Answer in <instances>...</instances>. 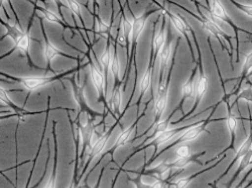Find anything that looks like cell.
<instances>
[{
  "mask_svg": "<svg viewBox=\"0 0 252 188\" xmlns=\"http://www.w3.org/2000/svg\"><path fill=\"white\" fill-rule=\"evenodd\" d=\"M35 12H36V11L33 10L32 16H31V18H30V20H29L28 29H27V31L24 33L23 37L20 38L16 41V43L14 44V46H13V48H12L8 53H6V54H4V55H2V56H0V61L3 60V59L6 58V57H9V56L12 55L15 51H18V52L22 53L24 56L27 57L28 62H29V66H30L31 68L39 69L38 67H36L35 65H33V63L32 62V59H31V55H30V49H31V45H32V36H31V29H32V24H33V17H34V15H35Z\"/></svg>",
  "mask_w": 252,
  "mask_h": 188,
  "instance_id": "cell-2",
  "label": "cell"
},
{
  "mask_svg": "<svg viewBox=\"0 0 252 188\" xmlns=\"http://www.w3.org/2000/svg\"><path fill=\"white\" fill-rule=\"evenodd\" d=\"M39 24H40V28H41V32H43V38H44V41H43V50H44V55L47 61V68H46V72H54L55 71L52 69V62L53 60L57 57V56H62L65 58H69V59H76L79 60V57H74L71 55H67L64 52H62L61 50H59L52 41L49 39L45 27H44V23H43V18H39Z\"/></svg>",
  "mask_w": 252,
  "mask_h": 188,
  "instance_id": "cell-3",
  "label": "cell"
},
{
  "mask_svg": "<svg viewBox=\"0 0 252 188\" xmlns=\"http://www.w3.org/2000/svg\"><path fill=\"white\" fill-rule=\"evenodd\" d=\"M240 7L242 8V10L250 17H252V5L250 4H244V5H240Z\"/></svg>",
  "mask_w": 252,
  "mask_h": 188,
  "instance_id": "cell-32",
  "label": "cell"
},
{
  "mask_svg": "<svg viewBox=\"0 0 252 188\" xmlns=\"http://www.w3.org/2000/svg\"><path fill=\"white\" fill-rule=\"evenodd\" d=\"M192 158H177L173 163H171V168L175 170H182L192 162Z\"/></svg>",
  "mask_w": 252,
  "mask_h": 188,
  "instance_id": "cell-25",
  "label": "cell"
},
{
  "mask_svg": "<svg viewBox=\"0 0 252 188\" xmlns=\"http://www.w3.org/2000/svg\"><path fill=\"white\" fill-rule=\"evenodd\" d=\"M113 130H114V127L110 128L108 131H106L105 133L101 134V135L99 136V138L96 140V142L93 144V146H92L91 149H90V152H89V156H88L89 158L87 159V162L85 163V165H84L83 169H82V172H81L80 176L78 177V182H80V180L83 178V176L85 175V173H86V171H87V169H88V167H89L90 164L93 162V160H94L97 156H99L100 154H102V152L104 151V149L106 148L107 143H108V141H109V139H110V136H111Z\"/></svg>",
  "mask_w": 252,
  "mask_h": 188,
  "instance_id": "cell-5",
  "label": "cell"
},
{
  "mask_svg": "<svg viewBox=\"0 0 252 188\" xmlns=\"http://www.w3.org/2000/svg\"><path fill=\"white\" fill-rule=\"evenodd\" d=\"M1 109H6V107L5 106H0V110Z\"/></svg>",
  "mask_w": 252,
  "mask_h": 188,
  "instance_id": "cell-36",
  "label": "cell"
},
{
  "mask_svg": "<svg viewBox=\"0 0 252 188\" xmlns=\"http://www.w3.org/2000/svg\"><path fill=\"white\" fill-rule=\"evenodd\" d=\"M110 72L114 78V82L115 85L118 84V83L121 82L120 79V61L117 55V48H116V44H113V51H112V59H111V63H110Z\"/></svg>",
  "mask_w": 252,
  "mask_h": 188,
  "instance_id": "cell-18",
  "label": "cell"
},
{
  "mask_svg": "<svg viewBox=\"0 0 252 188\" xmlns=\"http://www.w3.org/2000/svg\"><path fill=\"white\" fill-rule=\"evenodd\" d=\"M0 144H1V143H0ZM12 169H13V168H12V167H11V168H8V169H5V170H0V175H1V176H2V177H3V178L6 180V181H8V182H9L11 185H13V187H14L15 185L12 183V181H10V179H9V178H8V177H7V176L4 174V172H7V171H9V170H12Z\"/></svg>",
  "mask_w": 252,
  "mask_h": 188,
  "instance_id": "cell-33",
  "label": "cell"
},
{
  "mask_svg": "<svg viewBox=\"0 0 252 188\" xmlns=\"http://www.w3.org/2000/svg\"><path fill=\"white\" fill-rule=\"evenodd\" d=\"M153 72H154V67L153 65L149 66L148 69L145 70V72L143 73L140 82H139V91H140V97L139 99L142 97V95L148 91L151 86H152V82H153Z\"/></svg>",
  "mask_w": 252,
  "mask_h": 188,
  "instance_id": "cell-19",
  "label": "cell"
},
{
  "mask_svg": "<svg viewBox=\"0 0 252 188\" xmlns=\"http://www.w3.org/2000/svg\"><path fill=\"white\" fill-rule=\"evenodd\" d=\"M123 86L124 82H120L118 84L114 86L113 92L111 94V98L108 102V110L111 111V113L118 117L121 112V104H122V98H123Z\"/></svg>",
  "mask_w": 252,
  "mask_h": 188,
  "instance_id": "cell-8",
  "label": "cell"
},
{
  "mask_svg": "<svg viewBox=\"0 0 252 188\" xmlns=\"http://www.w3.org/2000/svg\"><path fill=\"white\" fill-rule=\"evenodd\" d=\"M58 121H53V137H54V145H55V156H54V164L52 174L44 188H56L57 187V175H58V161H59V143L58 137L56 133V125Z\"/></svg>",
  "mask_w": 252,
  "mask_h": 188,
  "instance_id": "cell-9",
  "label": "cell"
},
{
  "mask_svg": "<svg viewBox=\"0 0 252 188\" xmlns=\"http://www.w3.org/2000/svg\"><path fill=\"white\" fill-rule=\"evenodd\" d=\"M209 89V81L207 76L201 75L199 80L197 81V86H196V99L201 100L204 95L207 93Z\"/></svg>",
  "mask_w": 252,
  "mask_h": 188,
  "instance_id": "cell-22",
  "label": "cell"
},
{
  "mask_svg": "<svg viewBox=\"0 0 252 188\" xmlns=\"http://www.w3.org/2000/svg\"><path fill=\"white\" fill-rule=\"evenodd\" d=\"M167 38V30L165 28L160 29L157 34H155L153 38V55L154 59L158 55L159 51L166 44Z\"/></svg>",
  "mask_w": 252,
  "mask_h": 188,
  "instance_id": "cell-14",
  "label": "cell"
},
{
  "mask_svg": "<svg viewBox=\"0 0 252 188\" xmlns=\"http://www.w3.org/2000/svg\"><path fill=\"white\" fill-rule=\"evenodd\" d=\"M167 102H169V90L163 93L157 94L154 104V112L157 117H160L164 113L167 108Z\"/></svg>",
  "mask_w": 252,
  "mask_h": 188,
  "instance_id": "cell-15",
  "label": "cell"
},
{
  "mask_svg": "<svg viewBox=\"0 0 252 188\" xmlns=\"http://www.w3.org/2000/svg\"><path fill=\"white\" fill-rule=\"evenodd\" d=\"M171 23L173 24L174 28L179 32V34H181L182 37H184L186 33L190 32V27H189L186 20L182 18L179 14L171 15Z\"/></svg>",
  "mask_w": 252,
  "mask_h": 188,
  "instance_id": "cell-21",
  "label": "cell"
},
{
  "mask_svg": "<svg viewBox=\"0 0 252 188\" xmlns=\"http://www.w3.org/2000/svg\"><path fill=\"white\" fill-rule=\"evenodd\" d=\"M209 12L211 13V15L218 20V22H224V20L227 19V13L226 9L224 8L223 4L219 1H209Z\"/></svg>",
  "mask_w": 252,
  "mask_h": 188,
  "instance_id": "cell-16",
  "label": "cell"
},
{
  "mask_svg": "<svg viewBox=\"0 0 252 188\" xmlns=\"http://www.w3.org/2000/svg\"><path fill=\"white\" fill-rule=\"evenodd\" d=\"M149 188H164V181L162 180H156L153 182Z\"/></svg>",
  "mask_w": 252,
  "mask_h": 188,
  "instance_id": "cell-31",
  "label": "cell"
},
{
  "mask_svg": "<svg viewBox=\"0 0 252 188\" xmlns=\"http://www.w3.org/2000/svg\"><path fill=\"white\" fill-rule=\"evenodd\" d=\"M33 5H34V10L35 11L36 10L40 11L41 14H43L44 18L46 20H48V22H51L53 24H57V25L61 26L63 29H64V31H66V30H71L72 31L71 26L68 23H66V20L64 19V17H63V16L57 15L56 13H54L53 11H51L50 9H48L46 7L38 6L36 3H33Z\"/></svg>",
  "mask_w": 252,
  "mask_h": 188,
  "instance_id": "cell-10",
  "label": "cell"
},
{
  "mask_svg": "<svg viewBox=\"0 0 252 188\" xmlns=\"http://www.w3.org/2000/svg\"><path fill=\"white\" fill-rule=\"evenodd\" d=\"M102 173H103V170L101 171V175H100V178H99V180H98V182H97V185H96L94 188H99V185H100V180H101V176H102Z\"/></svg>",
  "mask_w": 252,
  "mask_h": 188,
  "instance_id": "cell-34",
  "label": "cell"
},
{
  "mask_svg": "<svg viewBox=\"0 0 252 188\" xmlns=\"http://www.w3.org/2000/svg\"><path fill=\"white\" fill-rule=\"evenodd\" d=\"M66 3H67V6L69 7V9L72 11V13L74 15L75 22H76V28L79 27V22H80L81 25H82L83 32L86 33L85 24H84L83 16H82V13H81V5L79 4V2L75 1V0H68V1H66Z\"/></svg>",
  "mask_w": 252,
  "mask_h": 188,
  "instance_id": "cell-20",
  "label": "cell"
},
{
  "mask_svg": "<svg viewBox=\"0 0 252 188\" xmlns=\"http://www.w3.org/2000/svg\"><path fill=\"white\" fill-rule=\"evenodd\" d=\"M148 17H149L148 13H143L137 17L133 16V19H132V51H133V47H135L136 44L138 43V39L145 28V24H146V20H148Z\"/></svg>",
  "mask_w": 252,
  "mask_h": 188,
  "instance_id": "cell-11",
  "label": "cell"
},
{
  "mask_svg": "<svg viewBox=\"0 0 252 188\" xmlns=\"http://www.w3.org/2000/svg\"><path fill=\"white\" fill-rule=\"evenodd\" d=\"M226 123H227V128H228L229 132L231 134H233L235 132V130L237 129V119H236V117L234 115L228 116Z\"/></svg>",
  "mask_w": 252,
  "mask_h": 188,
  "instance_id": "cell-28",
  "label": "cell"
},
{
  "mask_svg": "<svg viewBox=\"0 0 252 188\" xmlns=\"http://www.w3.org/2000/svg\"><path fill=\"white\" fill-rule=\"evenodd\" d=\"M190 182H191V179L189 177L179 178L175 182V188H186L189 184H190Z\"/></svg>",
  "mask_w": 252,
  "mask_h": 188,
  "instance_id": "cell-29",
  "label": "cell"
},
{
  "mask_svg": "<svg viewBox=\"0 0 252 188\" xmlns=\"http://www.w3.org/2000/svg\"><path fill=\"white\" fill-rule=\"evenodd\" d=\"M196 86L197 82L194 79L188 80L182 86V94L184 97H192L196 99Z\"/></svg>",
  "mask_w": 252,
  "mask_h": 188,
  "instance_id": "cell-23",
  "label": "cell"
},
{
  "mask_svg": "<svg viewBox=\"0 0 252 188\" xmlns=\"http://www.w3.org/2000/svg\"><path fill=\"white\" fill-rule=\"evenodd\" d=\"M202 133H203V127L200 123L198 125H194V127H191V128L185 130L183 135L179 138V141L181 143L193 142L196 139H198L202 135Z\"/></svg>",
  "mask_w": 252,
  "mask_h": 188,
  "instance_id": "cell-17",
  "label": "cell"
},
{
  "mask_svg": "<svg viewBox=\"0 0 252 188\" xmlns=\"http://www.w3.org/2000/svg\"><path fill=\"white\" fill-rule=\"evenodd\" d=\"M30 184H31V181H27V185H26V188H30Z\"/></svg>",
  "mask_w": 252,
  "mask_h": 188,
  "instance_id": "cell-35",
  "label": "cell"
},
{
  "mask_svg": "<svg viewBox=\"0 0 252 188\" xmlns=\"http://www.w3.org/2000/svg\"><path fill=\"white\" fill-rule=\"evenodd\" d=\"M79 67L74 68L72 70H69L67 72H61L57 73L54 76H48V75H41V76H24V77H16L12 76L10 74L4 73V72H0V76H3L6 80L16 82L18 84L23 85L28 91L32 92L35 91L41 87H45L47 85L52 84L55 81L61 80L63 78H66L69 75H72L73 73H78L79 72Z\"/></svg>",
  "mask_w": 252,
  "mask_h": 188,
  "instance_id": "cell-1",
  "label": "cell"
},
{
  "mask_svg": "<svg viewBox=\"0 0 252 188\" xmlns=\"http://www.w3.org/2000/svg\"><path fill=\"white\" fill-rule=\"evenodd\" d=\"M251 138L248 137L246 139V141H244V143L241 145V147L238 149L237 151V158H241L243 157L244 155H246L249 151H250V145H251Z\"/></svg>",
  "mask_w": 252,
  "mask_h": 188,
  "instance_id": "cell-26",
  "label": "cell"
},
{
  "mask_svg": "<svg viewBox=\"0 0 252 188\" xmlns=\"http://www.w3.org/2000/svg\"><path fill=\"white\" fill-rule=\"evenodd\" d=\"M11 90H5L4 88H2L0 86V101H2L4 103V106L7 109H10L13 111V113H15L17 114V117L19 119V122H23L26 119V116L28 115H34V114H40L43 113L41 112L38 113H31V112H27L25 109L19 108L17 104H15L13 102V100H11V98L8 95V92H10Z\"/></svg>",
  "mask_w": 252,
  "mask_h": 188,
  "instance_id": "cell-7",
  "label": "cell"
},
{
  "mask_svg": "<svg viewBox=\"0 0 252 188\" xmlns=\"http://www.w3.org/2000/svg\"><path fill=\"white\" fill-rule=\"evenodd\" d=\"M88 57V67H89V74L94 84L97 92L99 101H104L106 103V90H107V80L104 78L101 70L94 64L93 60L91 59L90 55L87 54Z\"/></svg>",
  "mask_w": 252,
  "mask_h": 188,
  "instance_id": "cell-4",
  "label": "cell"
},
{
  "mask_svg": "<svg viewBox=\"0 0 252 188\" xmlns=\"http://www.w3.org/2000/svg\"><path fill=\"white\" fill-rule=\"evenodd\" d=\"M177 158H192V150L189 145H181L176 149Z\"/></svg>",
  "mask_w": 252,
  "mask_h": 188,
  "instance_id": "cell-24",
  "label": "cell"
},
{
  "mask_svg": "<svg viewBox=\"0 0 252 188\" xmlns=\"http://www.w3.org/2000/svg\"><path fill=\"white\" fill-rule=\"evenodd\" d=\"M135 128H136V122L133 123V124H131L130 127H128V128H126L125 130H123V131L120 133V135L118 136V138L116 139V141H115V143H114V145H113L112 149L109 150L108 152L105 153L104 155L111 154V153H112L113 151H115L116 149H118V148L122 147V146L127 144L128 141H129L130 138H131V135L135 132Z\"/></svg>",
  "mask_w": 252,
  "mask_h": 188,
  "instance_id": "cell-13",
  "label": "cell"
},
{
  "mask_svg": "<svg viewBox=\"0 0 252 188\" xmlns=\"http://www.w3.org/2000/svg\"><path fill=\"white\" fill-rule=\"evenodd\" d=\"M0 25H2L6 30V33L1 38H0V41H2L5 38L8 37V38H11V40L13 41V44H15L16 41L23 37V35L25 33L22 30V27H19L18 25H11L9 23H6L1 18H0Z\"/></svg>",
  "mask_w": 252,
  "mask_h": 188,
  "instance_id": "cell-12",
  "label": "cell"
},
{
  "mask_svg": "<svg viewBox=\"0 0 252 188\" xmlns=\"http://www.w3.org/2000/svg\"><path fill=\"white\" fill-rule=\"evenodd\" d=\"M12 116H17V114L15 113H10L9 110H2L0 111V120H4V119H8Z\"/></svg>",
  "mask_w": 252,
  "mask_h": 188,
  "instance_id": "cell-30",
  "label": "cell"
},
{
  "mask_svg": "<svg viewBox=\"0 0 252 188\" xmlns=\"http://www.w3.org/2000/svg\"><path fill=\"white\" fill-rule=\"evenodd\" d=\"M77 74L75 75L74 78H68L71 83H72V87H73V95H74V98H75V101L77 103L78 106V115L80 113H85L88 114V116H90V119L94 121V118L95 116L91 115V113H93V112L90 110V108L88 107V104L85 100V95H84V87H85V84L84 85H79V82H78V79H77Z\"/></svg>",
  "mask_w": 252,
  "mask_h": 188,
  "instance_id": "cell-6",
  "label": "cell"
},
{
  "mask_svg": "<svg viewBox=\"0 0 252 188\" xmlns=\"http://www.w3.org/2000/svg\"><path fill=\"white\" fill-rule=\"evenodd\" d=\"M242 72L245 73L246 75L250 74L252 72V53L249 54L243 63V66H242Z\"/></svg>",
  "mask_w": 252,
  "mask_h": 188,
  "instance_id": "cell-27",
  "label": "cell"
}]
</instances>
